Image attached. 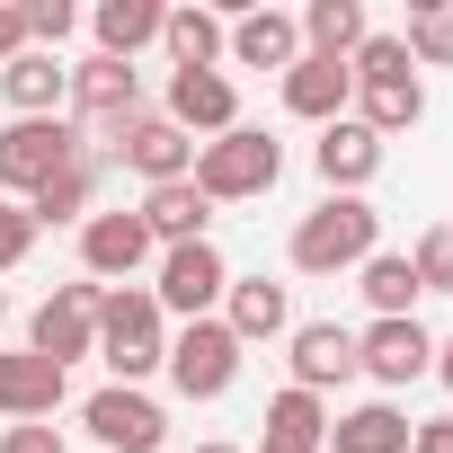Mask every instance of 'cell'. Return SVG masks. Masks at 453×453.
Returning <instances> with one entry per match:
<instances>
[{"instance_id": "1", "label": "cell", "mask_w": 453, "mask_h": 453, "mask_svg": "<svg viewBox=\"0 0 453 453\" xmlns=\"http://www.w3.org/2000/svg\"><path fill=\"white\" fill-rule=\"evenodd\" d=\"M98 365L125 391H142V373L169 365V311L151 303V285H107L98 294Z\"/></svg>"}, {"instance_id": "2", "label": "cell", "mask_w": 453, "mask_h": 453, "mask_svg": "<svg viewBox=\"0 0 453 453\" xmlns=\"http://www.w3.org/2000/svg\"><path fill=\"white\" fill-rule=\"evenodd\" d=\"M196 196L204 204H250V196H267L276 178H285V142L276 134H258V125H232V134H213V142H196Z\"/></svg>"}, {"instance_id": "3", "label": "cell", "mask_w": 453, "mask_h": 453, "mask_svg": "<svg viewBox=\"0 0 453 453\" xmlns=\"http://www.w3.org/2000/svg\"><path fill=\"white\" fill-rule=\"evenodd\" d=\"M382 250V213L365 196H320L303 222H294V267L303 276H338V267H365Z\"/></svg>"}, {"instance_id": "4", "label": "cell", "mask_w": 453, "mask_h": 453, "mask_svg": "<svg viewBox=\"0 0 453 453\" xmlns=\"http://www.w3.org/2000/svg\"><path fill=\"white\" fill-rule=\"evenodd\" d=\"M72 160H81V125L72 116H10V125H0V187H10L19 204L54 169H72Z\"/></svg>"}, {"instance_id": "5", "label": "cell", "mask_w": 453, "mask_h": 453, "mask_svg": "<svg viewBox=\"0 0 453 453\" xmlns=\"http://www.w3.org/2000/svg\"><path fill=\"white\" fill-rule=\"evenodd\" d=\"M98 294L107 285H54L45 303H36V320H27V356H45V365H81V356H98Z\"/></svg>"}, {"instance_id": "6", "label": "cell", "mask_w": 453, "mask_h": 453, "mask_svg": "<svg viewBox=\"0 0 453 453\" xmlns=\"http://www.w3.org/2000/svg\"><path fill=\"white\" fill-rule=\"evenodd\" d=\"M169 391L178 400H222V391H232L241 382V338L232 329H222V320H187L178 338H169Z\"/></svg>"}, {"instance_id": "7", "label": "cell", "mask_w": 453, "mask_h": 453, "mask_svg": "<svg viewBox=\"0 0 453 453\" xmlns=\"http://www.w3.org/2000/svg\"><path fill=\"white\" fill-rule=\"evenodd\" d=\"M232 294V258H222L213 241H187V250H160V285L151 303L160 311H187V320H213V303Z\"/></svg>"}, {"instance_id": "8", "label": "cell", "mask_w": 453, "mask_h": 453, "mask_svg": "<svg viewBox=\"0 0 453 453\" xmlns=\"http://www.w3.org/2000/svg\"><path fill=\"white\" fill-rule=\"evenodd\" d=\"M81 426H89L107 453H160V435H169V409H160L151 391H125V382H107V391H89V400H81Z\"/></svg>"}, {"instance_id": "9", "label": "cell", "mask_w": 453, "mask_h": 453, "mask_svg": "<svg viewBox=\"0 0 453 453\" xmlns=\"http://www.w3.org/2000/svg\"><path fill=\"white\" fill-rule=\"evenodd\" d=\"M72 116L81 125H98L107 142L142 116V72L134 63H107V54H89V63H72Z\"/></svg>"}, {"instance_id": "10", "label": "cell", "mask_w": 453, "mask_h": 453, "mask_svg": "<svg viewBox=\"0 0 453 453\" xmlns=\"http://www.w3.org/2000/svg\"><path fill=\"white\" fill-rule=\"evenodd\" d=\"M142 267H151L142 213H89V222H81V276H89V285H134Z\"/></svg>"}, {"instance_id": "11", "label": "cell", "mask_w": 453, "mask_h": 453, "mask_svg": "<svg viewBox=\"0 0 453 453\" xmlns=\"http://www.w3.org/2000/svg\"><path fill=\"white\" fill-rule=\"evenodd\" d=\"M356 373H373L382 391H409L418 373H435V338L418 320H373L356 329Z\"/></svg>"}, {"instance_id": "12", "label": "cell", "mask_w": 453, "mask_h": 453, "mask_svg": "<svg viewBox=\"0 0 453 453\" xmlns=\"http://www.w3.org/2000/svg\"><path fill=\"white\" fill-rule=\"evenodd\" d=\"M107 151H116V160H125L142 187H169V178H187V169H196V142H187L169 116H151V107H142V116H134V125H125Z\"/></svg>"}, {"instance_id": "13", "label": "cell", "mask_w": 453, "mask_h": 453, "mask_svg": "<svg viewBox=\"0 0 453 453\" xmlns=\"http://www.w3.org/2000/svg\"><path fill=\"white\" fill-rule=\"evenodd\" d=\"M187 142L196 134H232L241 125V89L222 81V72H169V107H160Z\"/></svg>"}, {"instance_id": "14", "label": "cell", "mask_w": 453, "mask_h": 453, "mask_svg": "<svg viewBox=\"0 0 453 453\" xmlns=\"http://www.w3.org/2000/svg\"><path fill=\"white\" fill-rule=\"evenodd\" d=\"M311 169L329 178V196H365V187H373V169H382V134H365L356 116H338V125H320Z\"/></svg>"}, {"instance_id": "15", "label": "cell", "mask_w": 453, "mask_h": 453, "mask_svg": "<svg viewBox=\"0 0 453 453\" xmlns=\"http://www.w3.org/2000/svg\"><path fill=\"white\" fill-rule=\"evenodd\" d=\"M63 391H72V373H63V365H45V356H27V347L0 356V418H10V426L54 418V409H63Z\"/></svg>"}, {"instance_id": "16", "label": "cell", "mask_w": 453, "mask_h": 453, "mask_svg": "<svg viewBox=\"0 0 453 453\" xmlns=\"http://www.w3.org/2000/svg\"><path fill=\"white\" fill-rule=\"evenodd\" d=\"M222 329H232L241 347H258V338H294V294L285 285H267V276H232V294H222V311H213Z\"/></svg>"}, {"instance_id": "17", "label": "cell", "mask_w": 453, "mask_h": 453, "mask_svg": "<svg viewBox=\"0 0 453 453\" xmlns=\"http://www.w3.org/2000/svg\"><path fill=\"white\" fill-rule=\"evenodd\" d=\"M347 107H356V72H347V63L303 54V63L285 72V116H303V125H338Z\"/></svg>"}, {"instance_id": "18", "label": "cell", "mask_w": 453, "mask_h": 453, "mask_svg": "<svg viewBox=\"0 0 453 453\" xmlns=\"http://www.w3.org/2000/svg\"><path fill=\"white\" fill-rule=\"evenodd\" d=\"M134 213H142L151 250H187V241H204V232H213V204L196 196V178H169V187H151Z\"/></svg>"}, {"instance_id": "19", "label": "cell", "mask_w": 453, "mask_h": 453, "mask_svg": "<svg viewBox=\"0 0 453 453\" xmlns=\"http://www.w3.org/2000/svg\"><path fill=\"white\" fill-rule=\"evenodd\" d=\"M232 63H250V72H294L303 63V27L285 19V10H241L232 19V45H222Z\"/></svg>"}, {"instance_id": "20", "label": "cell", "mask_w": 453, "mask_h": 453, "mask_svg": "<svg viewBox=\"0 0 453 453\" xmlns=\"http://www.w3.org/2000/svg\"><path fill=\"white\" fill-rule=\"evenodd\" d=\"M0 98H10L19 116H63V98H72V63L27 45L19 63H0Z\"/></svg>"}, {"instance_id": "21", "label": "cell", "mask_w": 453, "mask_h": 453, "mask_svg": "<svg viewBox=\"0 0 453 453\" xmlns=\"http://www.w3.org/2000/svg\"><path fill=\"white\" fill-rule=\"evenodd\" d=\"M347 373H356V329L303 320V329H294V391H329V382H347Z\"/></svg>"}, {"instance_id": "22", "label": "cell", "mask_w": 453, "mask_h": 453, "mask_svg": "<svg viewBox=\"0 0 453 453\" xmlns=\"http://www.w3.org/2000/svg\"><path fill=\"white\" fill-rule=\"evenodd\" d=\"M418 116H426V89H418V72L356 81V125H365V134H382V142H391V134H409Z\"/></svg>"}, {"instance_id": "23", "label": "cell", "mask_w": 453, "mask_h": 453, "mask_svg": "<svg viewBox=\"0 0 453 453\" xmlns=\"http://www.w3.org/2000/svg\"><path fill=\"white\" fill-rule=\"evenodd\" d=\"M160 0H98V10H89V27H98V54L107 63H134L142 45H160Z\"/></svg>"}, {"instance_id": "24", "label": "cell", "mask_w": 453, "mask_h": 453, "mask_svg": "<svg viewBox=\"0 0 453 453\" xmlns=\"http://www.w3.org/2000/svg\"><path fill=\"white\" fill-rule=\"evenodd\" d=\"M294 27H303V54H320V63H356V45L373 36L365 27V0H311Z\"/></svg>"}, {"instance_id": "25", "label": "cell", "mask_w": 453, "mask_h": 453, "mask_svg": "<svg viewBox=\"0 0 453 453\" xmlns=\"http://www.w3.org/2000/svg\"><path fill=\"white\" fill-rule=\"evenodd\" d=\"M160 45H169L178 72H213L222 45H232V19H222V10H169L160 19Z\"/></svg>"}, {"instance_id": "26", "label": "cell", "mask_w": 453, "mask_h": 453, "mask_svg": "<svg viewBox=\"0 0 453 453\" xmlns=\"http://www.w3.org/2000/svg\"><path fill=\"white\" fill-rule=\"evenodd\" d=\"M329 453H409V418L391 400H365V409L329 418Z\"/></svg>"}, {"instance_id": "27", "label": "cell", "mask_w": 453, "mask_h": 453, "mask_svg": "<svg viewBox=\"0 0 453 453\" xmlns=\"http://www.w3.org/2000/svg\"><path fill=\"white\" fill-rule=\"evenodd\" d=\"M89 196H98V160L81 151L72 169H54V178L27 196V213H36V232H54V222H89Z\"/></svg>"}, {"instance_id": "28", "label": "cell", "mask_w": 453, "mask_h": 453, "mask_svg": "<svg viewBox=\"0 0 453 453\" xmlns=\"http://www.w3.org/2000/svg\"><path fill=\"white\" fill-rule=\"evenodd\" d=\"M356 276H365L373 320H418V267H409V250H373Z\"/></svg>"}, {"instance_id": "29", "label": "cell", "mask_w": 453, "mask_h": 453, "mask_svg": "<svg viewBox=\"0 0 453 453\" xmlns=\"http://www.w3.org/2000/svg\"><path fill=\"white\" fill-rule=\"evenodd\" d=\"M267 444H303V453H320V444H329V400L285 382V391L267 400Z\"/></svg>"}, {"instance_id": "30", "label": "cell", "mask_w": 453, "mask_h": 453, "mask_svg": "<svg viewBox=\"0 0 453 453\" xmlns=\"http://www.w3.org/2000/svg\"><path fill=\"white\" fill-rule=\"evenodd\" d=\"M400 45H409V63L453 72V0H418V10H409V27H400Z\"/></svg>"}, {"instance_id": "31", "label": "cell", "mask_w": 453, "mask_h": 453, "mask_svg": "<svg viewBox=\"0 0 453 453\" xmlns=\"http://www.w3.org/2000/svg\"><path fill=\"white\" fill-rule=\"evenodd\" d=\"M409 267H418V294H453V222H426Z\"/></svg>"}, {"instance_id": "32", "label": "cell", "mask_w": 453, "mask_h": 453, "mask_svg": "<svg viewBox=\"0 0 453 453\" xmlns=\"http://www.w3.org/2000/svg\"><path fill=\"white\" fill-rule=\"evenodd\" d=\"M81 27V10H72V0H27V45L36 54H63V36Z\"/></svg>"}, {"instance_id": "33", "label": "cell", "mask_w": 453, "mask_h": 453, "mask_svg": "<svg viewBox=\"0 0 453 453\" xmlns=\"http://www.w3.org/2000/svg\"><path fill=\"white\" fill-rule=\"evenodd\" d=\"M347 72H356V81H391V72H418V63H409V45H400V36H365Z\"/></svg>"}, {"instance_id": "34", "label": "cell", "mask_w": 453, "mask_h": 453, "mask_svg": "<svg viewBox=\"0 0 453 453\" xmlns=\"http://www.w3.org/2000/svg\"><path fill=\"white\" fill-rule=\"evenodd\" d=\"M27 250H36V213L27 204H0V276H10Z\"/></svg>"}, {"instance_id": "35", "label": "cell", "mask_w": 453, "mask_h": 453, "mask_svg": "<svg viewBox=\"0 0 453 453\" xmlns=\"http://www.w3.org/2000/svg\"><path fill=\"white\" fill-rule=\"evenodd\" d=\"M0 453H63V435H54L45 418H27V426H10V435H0Z\"/></svg>"}, {"instance_id": "36", "label": "cell", "mask_w": 453, "mask_h": 453, "mask_svg": "<svg viewBox=\"0 0 453 453\" xmlns=\"http://www.w3.org/2000/svg\"><path fill=\"white\" fill-rule=\"evenodd\" d=\"M19 54H27V10L0 0V63H19Z\"/></svg>"}, {"instance_id": "37", "label": "cell", "mask_w": 453, "mask_h": 453, "mask_svg": "<svg viewBox=\"0 0 453 453\" xmlns=\"http://www.w3.org/2000/svg\"><path fill=\"white\" fill-rule=\"evenodd\" d=\"M409 453H453V418H426V426H409Z\"/></svg>"}, {"instance_id": "38", "label": "cell", "mask_w": 453, "mask_h": 453, "mask_svg": "<svg viewBox=\"0 0 453 453\" xmlns=\"http://www.w3.org/2000/svg\"><path fill=\"white\" fill-rule=\"evenodd\" d=\"M435 373H444V391H453V338H435Z\"/></svg>"}, {"instance_id": "39", "label": "cell", "mask_w": 453, "mask_h": 453, "mask_svg": "<svg viewBox=\"0 0 453 453\" xmlns=\"http://www.w3.org/2000/svg\"><path fill=\"white\" fill-rule=\"evenodd\" d=\"M196 453H241V444H196Z\"/></svg>"}, {"instance_id": "40", "label": "cell", "mask_w": 453, "mask_h": 453, "mask_svg": "<svg viewBox=\"0 0 453 453\" xmlns=\"http://www.w3.org/2000/svg\"><path fill=\"white\" fill-rule=\"evenodd\" d=\"M0 320H10V294H0Z\"/></svg>"}]
</instances>
